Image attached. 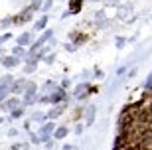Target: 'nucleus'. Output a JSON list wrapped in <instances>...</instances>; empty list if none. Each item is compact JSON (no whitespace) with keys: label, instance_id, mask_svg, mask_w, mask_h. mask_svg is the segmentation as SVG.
Masks as SVG:
<instances>
[{"label":"nucleus","instance_id":"nucleus-1","mask_svg":"<svg viewBox=\"0 0 152 150\" xmlns=\"http://www.w3.org/2000/svg\"><path fill=\"white\" fill-rule=\"evenodd\" d=\"M18 103H20V101H18L16 97H12V99H8L6 103H2V109H10V111H14V109L18 107Z\"/></svg>","mask_w":152,"mask_h":150},{"label":"nucleus","instance_id":"nucleus-2","mask_svg":"<svg viewBox=\"0 0 152 150\" xmlns=\"http://www.w3.org/2000/svg\"><path fill=\"white\" fill-rule=\"evenodd\" d=\"M24 87H26V85H24V81H16V83L12 85V91H14V93H22Z\"/></svg>","mask_w":152,"mask_h":150},{"label":"nucleus","instance_id":"nucleus-3","mask_svg":"<svg viewBox=\"0 0 152 150\" xmlns=\"http://www.w3.org/2000/svg\"><path fill=\"white\" fill-rule=\"evenodd\" d=\"M18 44H20V45H28V44H30V34H28V32L22 34V36L18 38Z\"/></svg>","mask_w":152,"mask_h":150},{"label":"nucleus","instance_id":"nucleus-4","mask_svg":"<svg viewBox=\"0 0 152 150\" xmlns=\"http://www.w3.org/2000/svg\"><path fill=\"white\" fill-rule=\"evenodd\" d=\"M2 63H4L6 67H14L18 63V59H16V57H4V59H2Z\"/></svg>","mask_w":152,"mask_h":150},{"label":"nucleus","instance_id":"nucleus-5","mask_svg":"<svg viewBox=\"0 0 152 150\" xmlns=\"http://www.w3.org/2000/svg\"><path fill=\"white\" fill-rule=\"evenodd\" d=\"M87 115V124H91L93 122V115H95V107H89V111L85 113Z\"/></svg>","mask_w":152,"mask_h":150},{"label":"nucleus","instance_id":"nucleus-6","mask_svg":"<svg viewBox=\"0 0 152 150\" xmlns=\"http://www.w3.org/2000/svg\"><path fill=\"white\" fill-rule=\"evenodd\" d=\"M26 93H28V95H34L36 93V83H26Z\"/></svg>","mask_w":152,"mask_h":150},{"label":"nucleus","instance_id":"nucleus-7","mask_svg":"<svg viewBox=\"0 0 152 150\" xmlns=\"http://www.w3.org/2000/svg\"><path fill=\"white\" fill-rule=\"evenodd\" d=\"M51 38V32H45L44 36H42V38H39V42H38V45H42V44H45V42H48V40Z\"/></svg>","mask_w":152,"mask_h":150},{"label":"nucleus","instance_id":"nucleus-8","mask_svg":"<svg viewBox=\"0 0 152 150\" xmlns=\"http://www.w3.org/2000/svg\"><path fill=\"white\" fill-rule=\"evenodd\" d=\"M61 111H63V107H57V109H53V111L48 115L50 119H53V117H57V115H61Z\"/></svg>","mask_w":152,"mask_h":150},{"label":"nucleus","instance_id":"nucleus-9","mask_svg":"<svg viewBox=\"0 0 152 150\" xmlns=\"http://www.w3.org/2000/svg\"><path fill=\"white\" fill-rule=\"evenodd\" d=\"M45 22H48V18L44 16V18H42V20H39L38 24H36V30H44V28H45Z\"/></svg>","mask_w":152,"mask_h":150},{"label":"nucleus","instance_id":"nucleus-10","mask_svg":"<svg viewBox=\"0 0 152 150\" xmlns=\"http://www.w3.org/2000/svg\"><path fill=\"white\" fill-rule=\"evenodd\" d=\"M69 6H71V10H73V12H79V6H81V0H73V2H71Z\"/></svg>","mask_w":152,"mask_h":150},{"label":"nucleus","instance_id":"nucleus-11","mask_svg":"<svg viewBox=\"0 0 152 150\" xmlns=\"http://www.w3.org/2000/svg\"><path fill=\"white\" fill-rule=\"evenodd\" d=\"M65 132H67V128H57V130H56V136H57V138H63V136H65Z\"/></svg>","mask_w":152,"mask_h":150},{"label":"nucleus","instance_id":"nucleus-12","mask_svg":"<svg viewBox=\"0 0 152 150\" xmlns=\"http://www.w3.org/2000/svg\"><path fill=\"white\" fill-rule=\"evenodd\" d=\"M22 51H24V50H22V45H20V48H16V50H14V53H16V56H20Z\"/></svg>","mask_w":152,"mask_h":150},{"label":"nucleus","instance_id":"nucleus-13","mask_svg":"<svg viewBox=\"0 0 152 150\" xmlns=\"http://www.w3.org/2000/svg\"><path fill=\"white\" fill-rule=\"evenodd\" d=\"M148 113L152 115V99H150V103H148Z\"/></svg>","mask_w":152,"mask_h":150}]
</instances>
